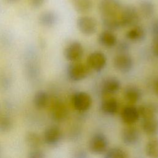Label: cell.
Segmentation results:
<instances>
[{"label": "cell", "mask_w": 158, "mask_h": 158, "mask_svg": "<svg viewBox=\"0 0 158 158\" xmlns=\"http://www.w3.org/2000/svg\"><path fill=\"white\" fill-rule=\"evenodd\" d=\"M122 27H133L138 25L139 22V14L138 10L133 6H127L122 8L118 16Z\"/></svg>", "instance_id": "obj_1"}, {"label": "cell", "mask_w": 158, "mask_h": 158, "mask_svg": "<svg viewBox=\"0 0 158 158\" xmlns=\"http://www.w3.org/2000/svg\"><path fill=\"white\" fill-rule=\"evenodd\" d=\"M90 69L86 64L80 62H72L67 67V75L68 78L73 81H79L87 77Z\"/></svg>", "instance_id": "obj_2"}, {"label": "cell", "mask_w": 158, "mask_h": 158, "mask_svg": "<svg viewBox=\"0 0 158 158\" xmlns=\"http://www.w3.org/2000/svg\"><path fill=\"white\" fill-rule=\"evenodd\" d=\"M122 9L118 0H101L99 4V9L102 17H118Z\"/></svg>", "instance_id": "obj_3"}, {"label": "cell", "mask_w": 158, "mask_h": 158, "mask_svg": "<svg viewBox=\"0 0 158 158\" xmlns=\"http://www.w3.org/2000/svg\"><path fill=\"white\" fill-rule=\"evenodd\" d=\"M109 141L107 136L102 133H97L91 138L88 148L91 152L94 154L105 153L108 149Z\"/></svg>", "instance_id": "obj_4"}, {"label": "cell", "mask_w": 158, "mask_h": 158, "mask_svg": "<svg viewBox=\"0 0 158 158\" xmlns=\"http://www.w3.org/2000/svg\"><path fill=\"white\" fill-rule=\"evenodd\" d=\"M42 138L43 143L49 146H55L60 142L62 138V132L58 126L50 125L44 131Z\"/></svg>", "instance_id": "obj_5"}, {"label": "cell", "mask_w": 158, "mask_h": 158, "mask_svg": "<svg viewBox=\"0 0 158 158\" xmlns=\"http://www.w3.org/2000/svg\"><path fill=\"white\" fill-rule=\"evenodd\" d=\"M77 25L79 31L86 36L94 34L98 28L97 21L94 18L90 16L80 17L77 19Z\"/></svg>", "instance_id": "obj_6"}, {"label": "cell", "mask_w": 158, "mask_h": 158, "mask_svg": "<svg viewBox=\"0 0 158 158\" xmlns=\"http://www.w3.org/2000/svg\"><path fill=\"white\" fill-rule=\"evenodd\" d=\"M84 50L82 44L77 41H74L69 43L64 51L65 58L71 62H78L83 55Z\"/></svg>", "instance_id": "obj_7"}, {"label": "cell", "mask_w": 158, "mask_h": 158, "mask_svg": "<svg viewBox=\"0 0 158 158\" xmlns=\"http://www.w3.org/2000/svg\"><path fill=\"white\" fill-rule=\"evenodd\" d=\"M73 107L79 112L88 110L92 104V99L89 94L84 91L75 93L72 98Z\"/></svg>", "instance_id": "obj_8"}, {"label": "cell", "mask_w": 158, "mask_h": 158, "mask_svg": "<svg viewBox=\"0 0 158 158\" xmlns=\"http://www.w3.org/2000/svg\"><path fill=\"white\" fill-rule=\"evenodd\" d=\"M106 61L107 58L103 52L101 51H94L88 56L86 65L90 70L99 72L105 67Z\"/></svg>", "instance_id": "obj_9"}, {"label": "cell", "mask_w": 158, "mask_h": 158, "mask_svg": "<svg viewBox=\"0 0 158 158\" xmlns=\"http://www.w3.org/2000/svg\"><path fill=\"white\" fill-rule=\"evenodd\" d=\"M115 68L122 73L130 72L133 67V60L127 53H120L114 59Z\"/></svg>", "instance_id": "obj_10"}, {"label": "cell", "mask_w": 158, "mask_h": 158, "mask_svg": "<svg viewBox=\"0 0 158 158\" xmlns=\"http://www.w3.org/2000/svg\"><path fill=\"white\" fill-rule=\"evenodd\" d=\"M51 114L52 119L56 122H63L67 117L68 109L64 102L56 101L51 106Z\"/></svg>", "instance_id": "obj_11"}, {"label": "cell", "mask_w": 158, "mask_h": 158, "mask_svg": "<svg viewBox=\"0 0 158 158\" xmlns=\"http://www.w3.org/2000/svg\"><path fill=\"white\" fill-rule=\"evenodd\" d=\"M120 117L122 122L127 125H133L140 118L138 108L131 105L127 106L122 109Z\"/></svg>", "instance_id": "obj_12"}, {"label": "cell", "mask_w": 158, "mask_h": 158, "mask_svg": "<svg viewBox=\"0 0 158 158\" xmlns=\"http://www.w3.org/2000/svg\"><path fill=\"white\" fill-rule=\"evenodd\" d=\"M122 139L125 144L128 146L134 145L139 141V131L132 125H127L122 131Z\"/></svg>", "instance_id": "obj_13"}, {"label": "cell", "mask_w": 158, "mask_h": 158, "mask_svg": "<svg viewBox=\"0 0 158 158\" xmlns=\"http://www.w3.org/2000/svg\"><path fill=\"white\" fill-rule=\"evenodd\" d=\"M120 88L119 80L114 77L106 78L101 83V91L104 95H111L116 93Z\"/></svg>", "instance_id": "obj_14"}, {"label": "cell", "mask_w": 158, "mask_h": 158, "mask_svg": "<svg viewBox=\"0 0 158 158\" xmlns=\"http://www.w3.org/2000/svg\"><path fill=\"white\" fill-rule=\"evenodd\" d=\"M98 42L105 48H112L117 44V39L115 35L112 31L106 30L99 34Z\"/></svg>", "instance_id": "obj_15"}, {"label": "cell", "mask_w": 158, "mask_h": 158, "mask_svg": "<svg viewBox=\"0 0 158 158\" xmlns=\"http://www.w3.org/2000/svg\"><path fill=\"white\" fill-rule=\"evenodd\" d=\"M141 127L147 135L155 136L158 135V119L155 117L143 120Z\"/></svg>", "instance_id": "obj_16"}, {"label": "cell", "mask_w": 158, "mask_h": 158, "mask_svg": "<svg viewBox=\"0 0 158 158\" xmlns=\"http://www.w3.org/2000/svg\"><path fill=\"white\" fill-rule=\"evenodd\" d=\"M101 109L106 115H115L118 110V103L114 98H107L102 101Z\"/></svg>", "instance_id": "obj_17"}, {"label": "cell", "mask_w": 158, "mask_h": 158, "mask_svg": "<svg viewBox=\"0 0 158 158\" xmlns=\"http://www.w3.org/2000/svg\"><path fill=\"white\" fill-rule=\"evenodd\" d=\"M146 35V31L142 27L136 25L131 27L127 32L126 37L133 42H141L145 39Z\"/></svg>", "instance_id": "obj_18"}, {"label": "cell", "mask_w": 158, "mask_h": 158, "mask_svg": "<svg viewBox=\"0 0 158 158\" xmlns=\"http://www.w3.org/2000/svg\"><path fill=\"white\" fill-rule=\"evenodd\" d=\"M123 97L126 101L130 104H135L138 102L141 98L140 89L135 86H128L125 88L123 92Z\"/></svg>", "instance_id": "obj_19"}, {"label": "cell", "mask_w": 158, "mask_h": 158, "mask_svg": "<svg viewBox=\"0 0 158 158\" xmlns=\"http://www.w3.org/2000/svg\"><path fill=\"white\" fill-rule=\"evenodd\" d=\"M58 21L57 14L53 11H45L39 17L40 24L46 27H51L55 25Z\"/></svg>", "instance_id": "obj_20"}, {"label": "cell", "mask_w": 158, "mask_h": 158, "mask_svg": "<svg viewBox=\"0 0 158 158\" xmlns=\"http://www.w3.org/2000/svg\"><path fill=\"white\" fill-rule=\"evenodd\" d=\"M49 101L48 94L43 91H38L34 95L33 98V103L34 106L40 110L43 109L48 106Z\"/></svg>", "instance_id": "obj_21"}, {"label": "cell", "mask_w": 158, "mask_h": 158, "mask_svg": "<svg viewBox=\"0 0 158 158\" xmlns=\"http://www.w3.org/2000/svg\"><path fill=\"white\" fill-rule=\"evenodd\" d=\"M139 9L141 14L146 19L151 17L155 12V4L152 0H140Z\"/></svg>", "instance_id": "obj_22"}, {"label": "cell", "mask_w": 158, "mask_h": 158, "mask_svg": "<svg viewBox=\"0 0 158 158\" xmlns=\"http://www.w3.org/2000/svg\"><path fill=\"white\" fill-rule=\"evenodd\" d=\"M25 141L27 145L30 149L40 148L43 143V138L38 133L32 131L27 133L25 137Z\"/></svg>", "instance_id": "obj_23"}, {"label": "cell", "mask_w": 158, "mask_h": 158, "mask_svg": "<svg viewBox=\"0 0 158 158\" xmlns=\"http://www.w3.org/2000/svg\"><path fill=\"white\" fill-rule=\"evenodd\" d=\"M139 117L143 120L155 117L157 109L152 104H143L138 108Z\"/></svg>", "instance_id": "obj_24"}, {"label": "cell", "mask_w": 158, "mask_h": 158, "mask_svg": "<svg viewBox=\"0 0 158 158\" xmlns=\"http://www.w3.org/2000/svg\"><path fill=\"white\" fill-rule=\"evenodd\" d=\"M145 152L149 158H158V138H154L148 141Z\"/></svg>", "instance_id": "obj_25"}, {"label": "cell", "mask_w": 158, "mask_h": 158, "mask_svg": "<svg viewBox=\"0 0 158 158\" xmlns=\"http://www.w3.org/2000/svg\"><path fill=\"white\" fill-rule=\"evenodd\" d=\"M93 6L92 0H73V7L78 13L89 12Z\"/></svg>", "instance_id": "obj_26"}, {"label": "cell", "mask_w": 158, "mask_h": 158, "mask_svg": "<svg viewBox=\"0 0 158 158\" xmlns=\"http://www.w3.org/2000/svg\"><path fill=\"white\" fill-rule=\"evenodd\" d=\"M102 20L103 25L107 30L114 31L122 28L118 17H102Z\"/></svg>", "instance_id": "obj_27"}, {"label": "cell", "mask_w": 158, "mask_h": 158, "mask_svg": "<svg viewBox=\"0 0 158 158\" xmlns=\"http://www.w3.org/2000/svg\"><path fill=\"white\" fill-rule=\"evenodd\" d=\"M104 158H129L128 152L120 148H112L104 153Z\"/></svg>", "instance_id": "obj_28"}, {"label": "cell", "mask_w": 158, "mask_h": 158, "mask_svg": "<svg viewBox=\"0 0 158 158\" xmlns=\"http://www.w3.org/2000/svg\"><path fill=\"white\" fill-rule=\"evenodd\" d=\"M13 127V120L9 116H0V132L7 133Z\"/></svg>", "instance_id": "obj_29"}, {"label": "cell", "mask_w": 158, "mask_h": 158, "mask_svg": "<svg viewBox=\"0 0 158 158\" xmlns=\"http://www.w3.org/2000/svg\"><path fill=\"white\" fill-rule=\"evenodd\" d=\"M27 158H46V155L40 148H34L30 149L28 152Z\"/></svg>", "instance_id": "obj_30"}, {"label": "cell", "mask_w": 158, "mask_h": 158, "mask_svg": "<svg viewBox=\"0 0 158 158\" xmlns=\"http://www.w3.org/2000/svg\"><path fill=\"white\" fill-rule=\"evenodd\" d=\"M152 52L156 57H158V36H154L152 43Z\"/></svg>", "instance_id": "obj_31"}, {"label": "cell", "mask_w": 158, "mask_h": 158, "mask_svg": "<svg viewBox=\"0 0 158 158\" xmlns=\"http://www.w3.org/2000/svg\"><path fill=\"white\" fill-rule=\"evenodd\" d=\"M129 48V45L126 41H122L118 45V50L120 53H127Z\"/></svg>", "instance_id": "obj_32"}, {"label": "cell", "mask_w": 158, "mask_h": 158, "mask_svg": "<svg viewBox=\"0 0 158 158\" xmlns=\"http://www.w3.org/2000/svg\"><path fill=\"white\" fill-rule=\"evenodd\" d=\"M73 158H88L87 153L83 149L77 150L73 155Z\"/></svg>", "instance_id": "obj_33"}, {"label": "cell", "mask_w": 158, "mask_h": 158, "mask_svg": "<svg viewBox=\"0 0 158 158\" xmlns=\"http://www.w3.org/2000/svg\"><path fill=\"white\" fill-rule=\"evenodd\" d=\"M30 1L33 7L38 8L43 6V4L44 3L45 0H30Z\"/></svg>", "instance_id": "obj_34"}, {"label": "cell", "mask_w": 158, "mask_h": 158, "mask_svg": "<svg viewBox=\"0 0 158 158\" xmlns=\"http://www.w3.org/2000/svg\"><path fill=\"white\" fill-rule=\"evenodd\" d=\"M151 31L154 36H158V20L154 22L152 25Z\"/></svg>", "instance_id": "obj_35"}, {"label": "cell", "mask_w": 158, "mask_h": 158, "mask_svg": "<svg viewBox=\"0 0 158 158\" xmlns=\"http://www.w3.org/2000/svg\"><path fill=\"white\" fill-rule=\"evenodd\" d=\"M154 90L155 94L158 96V78L157 79V80L155 82L154 86Z\"/></svg>", "instance_id": "obj_36"}, {"label": "cell", "mask_w": 158, "mask_h": 158, "mask_svg": "<svg viewBox=\"0 0 158 158\" xmlns=\"http://www.w3.org/2000/svg\"><path fill=\"white\" fill-rule=\"evenodd\" d=\"M7 1H9V2H16V1H17L19 0H7Z\"/></svg>", "instance_id": "obj_37"}, {"label": "cell", "mask_w": 158, "mask_h": 158, "mask_svg": "<svg viewBox=\"0 0 158 158\" xmlns=\"http://www.w3.org/2000/svg\"></svg>", "instance_id": "obj_38"}]
</instances>
